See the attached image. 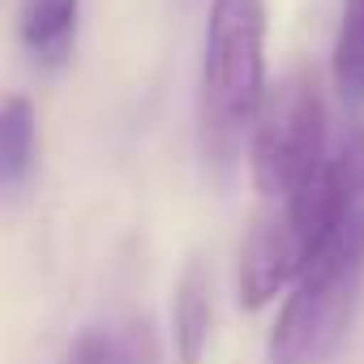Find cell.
Instances as JSON below:
<instances>
[{
    "mask_svg": "<svg viewBox=\"0 0 364 364\" xmlns=\"http://www.w3.org/2000/svg\"><path fill=\"white\" fill-rule=\"evenodd\" d=\"M351 206H364V124L347 133L338 154L326 159V167L291 198L274 202L270 215H262L240 249V304L262 309L313 266V257L330 245L334 228Z\"/></svg>",
    "mask_w": 364,
    "mask_h": 364,
    "instance_id": "1",
    "label": "cell"
},
{
    "mask_svg": "<svg viewBox=\"0 0 364 364\" xmlns=\"http://www.w3.org/2000/svg\"><path fill=\"white\" fill-rule=\"evenodd\" d=\"M266 103V0H210L198 73V137L228 167Z\"/></svg>",
    "mask_w": 364,
    "mask_h": 364,
    "instance_id": "2",
    "label": "cell"
},
{
    "mask_svg": "<svg viewBox=\"0 0 364 364\" xmlns=\"http://www.w3.org/2000/svg\"><path fill=\"white\" fill-rule=\"evenodd\" d=\"M364 300V206H351L330 245L287 291L274 330L266 338L270 364H326Z\"/></svg>",
    "mask_w": 364,
    "mask_h": 364,
    "instance_id": "3",
    "label": "cell"
},
{
    "mask_svg": "<svg viewBox=\"0 0 364 364\" xmlns=\"http://www.w3.org/2000/svg\"><path fill=\"white\" fill-rule=\"evenodd\" d=\"M249 163L266 202L291 198L326 167V99L313 69H291L266 90Z\"/></svg>",
    "mask_w": 364,
    "mask_h": 364,
    "instance_id": "4",
    "label": "cell"
},
{
    "mask_svg": "<svg viewBox=\"0 0 364 364\" xmlns=\"http://www.w3.org/2000/svg\"><path fill=\"white\" fill-rule=\"evenodd\" d=\"M82 0H18V39L43 69H60L77 43Z\"/></svg>",
    "mask_w": 364,
    "mask_h": 364,
    "instance_id": "5",
    "label": "cell"
},
{
    "mask_svg": "<svg viewBox=\"0 0 364 364\" xmlns=\"http://www.w3.org/2000/svg\"><path fill=\"white\" fill-rule=\"evenodd\" d=\"M65 364H163V351L146 321L120 317V321L82 330Z\"/></svg>",
    "mask_w": 364,
    "mask_h": 364,
    "instance_id": "6",
    "label": "cell"
},
{
    "mask_svg": "<svg viewBox=\"0 0 364 364\" xmlns=\"http://www.w3.org/2000/svg\"><path fill=\"white\" fill-rule=\"evenodd\" d=\"M171 326H176L180 364H198L206 355L210 326H215V291H210V270L202 262H193L185 270V279H180V287H176Z\"/></svg>",
    "mask_w": 364,
    "mask_h": 364,
    "instance_id": "7",
    "label": "cell"
},
{
    "mask_svg": "<svg viewBox=\"0 0 364 364\" xmlns=\"http://www.w3.org/2000/svg\"><path fill=\"white\" fill-rule=\"evenodd\" d=\"M330 82L347 107L364 103V0H343V18L330 48Z\"/></svg>",
    "mask_w": 364,
    "mask_h": 364,
    "instance_id": "8",
    "label": "cell"
},
{
    "mask_svg": "<svg viewBox=\"0 0 364 364\" xmlns=\"http://www.w3.org/2000/svg\"><path fill=\"white\" fill-rule=\"evenodd\" d=\"M35 154H39V120H35V107L22 95H9L5 107H0V180H5L9 193L31 176Z\"/></svg>",
    "mask_w": 364,
    "mask_h": 364,
    "instance_id": "9",
    "label": "cell"
}]
</instances>
